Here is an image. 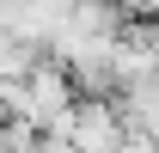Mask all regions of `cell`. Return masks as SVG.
I'll return each instance as SVG.
<instances>
[{
  "instance_id": "cell-1",
  "label": "cell",
  "mask_w": 159,
  "mask_h": 153,
  "mask_svg": "<svg viewBox=\"0 0 159 153\" xmlns=\"http://www.w3.org/2000/svg\"><path fill=\"white\" fill-rule=\"evenodd\" d=\"M129 135L116 98H74V116H67V153H110Z\"/></svg>"
},
{
  "instance_id": "cell-2",
  "label": "cell",
  "mask_w": 159,
  "mask_h": 153,
  "mask_svg": "<svg viewBox=\"0 0 159 153\" xmlns=\"http://www.w3.org/2000/svg\"><path fill=\"white\" fill-rule=\"evenodd\" d=\"M110 153H159V141H153V135H141V129H129Z\"/></svg>"
}]
</instances>
